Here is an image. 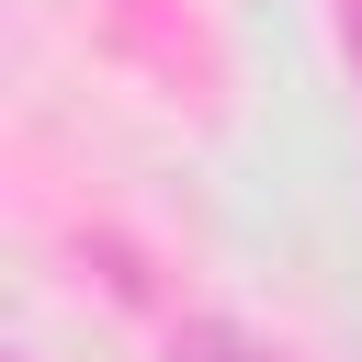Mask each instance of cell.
Wrapping results in <instances>:
<instances>
[{
  "label": "cell",
  "instance_id": "cell-1",
  "mask_svg": "<svg viewBox=\"0 0 362 362\" xmlns=\"http://www.w3.org/2000/svg\"><path fill=\"white\" fill-rule=\"evenodd\" d=\"M170 362H260V351H249V339H226V328H181V339H170Z\"/></svg>",
  "mask_w": 362,
  "mask_h": 362
}]
</instances>
